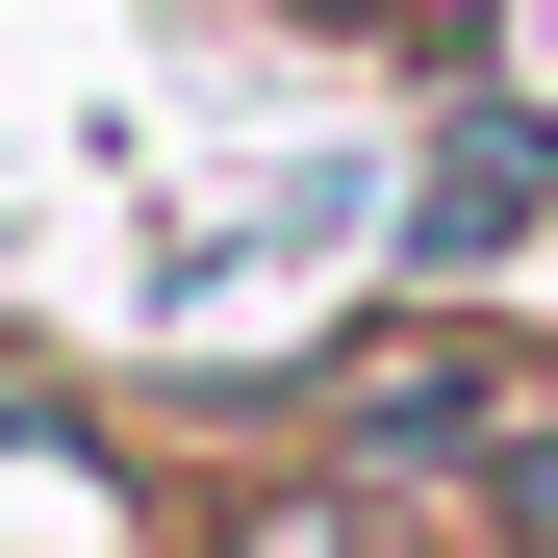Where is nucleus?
Masks as SVG:
<instances>
[{"label": "nucleus", "mask_w": 558, "mask_h": 558, "mask_svg": "<svg viewBox=\"0 0 558 558\" xmlns=\"http://www.w3.org/2000/svg\"><path fill=\"white\" fill-rule=\"evenodd\" d=\"M407 254H432V279L558 254V102H457V128H432V178H407Z\"/></svg>", "instance_id": "f257e3e1"}, {"label": "nucleus", "mask_w": 558, "mask_h": 558, "mask_svg": "<svg viewBox=\"0 0 558 558\" xmlns=\"http://www.w3.org/2000/svg\"><path fill=\"white\" fill-rule=\"evenodd\" d=\"M279 407H330V457H355V483H432V457H483L508 407H483V355H355V381H279Z\"/></svg>", "instance_id": "f03ea898"}, {"label": "nucleus", "mask_w": 558, "mask_h": 558, "mask_svg": "<svg viewBox=\"0 0 558 558\" xmlns=\"http://www.w3.org/2000/svg\"><path fill=\"white\" fill-rule=\"evenodd\" d=\"M204 558H381V508H355V483H229Z\"/></svg>", "instance_id": "7ed1b4c3"}, {"label": "nucleus", "mask_w": 558, "mask_h": 558, "mask_svg": "<svg viewBox=\"0 0 558 558\" xmlns=\"http://www.w3.org/2000/svg\"><path fill=\"white\" fill-rule=\"evenodd\" d=\"M483 533H508V558H558V407H533V432H483Z\"/></svg>", "instance_id": "20e7f679"}]
</instances>
